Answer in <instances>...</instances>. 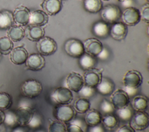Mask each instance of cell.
I'll return each mask as SVG.
<instances>
[{"label":"cell","instance_id":"cell-1","mask_svg":"<svg viewBox=\"0 0 149 132\" xmlns=\"http://www.w3.org/2000/svg\"><path fill=\"white\" fill-rule=\"evenodd\" d=\"M122 12L120 8L114 4H108L102 8L101 16L103 21L107 24H113L121 18Z\"/></svg>","mask_w":149,"mask_h":132},{"label":"cell","instance_id":"cell-2","mask_svg":"<svg viewBox=\"0 0 149 132\" xmlns=\"http://www.w3.org/2000/svg\"><path fill=\"white\" fill-rule=\"evenodd\" d=\"M21 89L24 96L33 98L38 97L41 94L42 90V86L38 80L30 79L23 82Z\"/></svg>","mask_w":149,"mask_h":132},{"label":"cell","instance_id":"cell-3","mask_svg":"<svg viewBox=\"0 0 149 132\" xmlns=\"http://www.w3.org/2000/svg\"><path fill=\"white\" fill-rule=\"evenodd\" d=\"M76 115L73 107L69 104H59L55 108L54 116L58 120L69 123Z\"/></svg>","mask_w":149,"mask_h":132},{"label":"cell","instance_id":"cell-4","mask_svg":"<svg viewBox=\"0 0 149 132\" xmlns=\"http://www.w3.org/2000/svg\"><path fill=\"white\" fill-rule=\"evenodd\" d=\"M39 53L42 56H50L57 50V43L54 39L49 36H43L36 44Z\"/></svg>","mask_w":149,"mask_h":132},{"label":"cell","instance_id":"cell-5","mask_svg":"<svg viewBox=\"0 0 149 132\" xmlns=\"http://www.w3.org/2000/svg\"><path fill=\"white\" fill-rule=\"evenodd\" d=\"M64 49L68 55L73 58H79L84 53L83 43L77 39H68L64 44Z\"/></svg>","mask_w":149,"mask_h":132},{"label":"cell","instance_id":"cell-6","mask_svg":"<svg viewBox=\"0 0 149 132\" xmlns=\"http://www.w3.org/2000/svg\"><path fill=\"white\" fill-rule=\"evenodd\" d=\"M52 99L58 104H69L73 100V94L70 90L65 87L55 89L51 96Z\"/></svg>","mask_w":149,"mask_h":132},{"label":"cell","instance_id":"cell-7","mask_svg":"<svg viewBox=\"0 0 149 132\" xmlns=\"http://www.w3.org/2000/svg\"><path fill=\"white\" fill-rule=\"evenodd\" d=\"M130 126L134 130L142 131L148 127L149 116L145 111L136 112L130 120Z\"/></svg>","mask_w":149,"mask_h":132},{"label":"cell","instance_id":"cell-8","mask_svg":"<svg viewBox=\"0 0 149 132\" xmlns=\"http://www.w3.org/2000/svg\"><path fill=\"white\" fill-rule=\"evenodd\" d=\"M125 86L132 88H139L143 83L141 74L136 70L128 71L123 78Z\"/></svg>","mask_w":149,"mask_h":132},{"label":"cell","instance_id":"cell-9","mask_svg":"<svg viewBox=\"0 0 149 132\" xmlns=\"http://www.w3.org/2000/svg\"><path fill=\"white\" fill-rule=\"evenodd\" d=\"M121 18L122 23L126 25L133 26L138 24L140 20V11L134 7H130L125 9L122 13Z\"/></svg>","mask_w":149,"mask_h":132},{"label":"cell","instance_id":"cell-10","mask_svg":"<svg viewBox=\"0 0 149 132\" xmlns=\"http://www.w3.org/2000/svg\"><path fill=\"white\" fill-rule=\"evenodd\" d=\"M33 109L27 105H20L15 111L19 126H26L34 113Z\"/></svg>","mask_w":149,"mask_h":132},{"label":"cell","instance_id":"cell-11","mask_svg":"<svg viewBox=\"0 0 149 132\" xmlns=\"http://www.w3.org/2000/svg\"><path fill=\"white\" fill-rule=\"evenodd\" d=\"M111 102L115 109H120L129 105L130 98L122 89H118L111 94Z\"/></svg>","mask_w":149,"mask_h":132},{"label":"cell","instance_id":"cell-12","mask_svg":"<svg viewBox=\"0 0 149 132\" xmlns=\"http://www.w3.org/2000/svg\"><path fill=\"white\" fill-rule=\"evenodd\" d=\"M102 75L101 70L93 68L86 71L83 76L84 85L95 87L101 80Z\"/></svg>","mask_w":149,"mask_h":132},{"label":"cell","instance_id":"cell-13","mask_svg":"<svg viewBox=\"0 0 149 132\" xmlns=\"http://www.w3.org/2000/svg\"><path fill=\"white\" fill-rule=\"evenodd\" d=\"M25 63L28 69L37 71L44 67L45 61L44 57L40 53H34L28 56Z\"/></svg>","mask_w":149,"mask_h":132},{"label":"cell","instance_id":"cell-14","mask_svg":"<svg viewBox=\"0 0 149 132\" xmlns=\"http://www.w3.org/2000/svg\"><path fill=\"white\" fill-rule=\"evenodd\" d=\"M66 85L69 90L77 93L84 85L83 78L79 73L72 72L66 77Z\"/></svg>","mask_w":149,"mask_h":132},{"label":"cell","instance_id":"cell-15","mask_svg":"<svg viewBox=\"0 0 149 132\" xmlns=\"http://www.w3.org/2000/svg\"><path fill=\"white\" fill-rule=\"evenodd\" d=\"M83 43L84 53L94 57H97L103 48V45L101 41L96 38L87 39Z\"/></svg>","mask_w":149,"mask_h":132},{"label":"cell","instance_id":"cell-16","mask_svg":"<svg viewBox=\"0 0 149 132\" xmlns=\"http://www.w3.org/2000/svg\"><path fill=\"white\" fill-rule=\"evenodd\" d=\"M30 16L29 9L23 6L16 8L13 13L14 21L20 25H26L29 23Z\"/></svg>","mask_w":149,"mask_h":132},{"label":"cell","instance_id":"cell-17","mask_svg":"<svg viewBox=\"0 0 149 132\" xmlns=\"http://www.w3.org/2000/svg\"><path fill=\"white\" fill-rule=\"evenodd\" d=\"M127 34V27L126 24L121 22H116L112 24L110 27L109 34L111 37L118 41L124 39Z\"/></svg>","mask_w":149,"mask_h":132},{"label":"cell","instance_id":"cell-18","mask_svg":"<svg viewBox=\"0 0 149 132\" xmlns=\"http://www.w3.org/2000/svg\"><path fill=\"white\" fill-rule=\"evenodd\" d=\"M29 56L27 50L23 46H17L10 53V60L15 64L21 65L25 63Z\"/></svg>","mask_w":149,"mask_h":132},{"label":"cell","instance_id":"cell-19","mask_svg":"<svg viewBox=\"0 0 149 132\" xmlns=\"http://www.w3.org/2000/svg\"><path fill=\"white\" fill-rule=\"evenodd\" d=\"M43 11L47 14L54 16L58 14L62 9V0H44L41 5Z\"/></svg>","mask_w":149,"mask_h":132},{"label":"cell","instance_id":"cell-20","mask_svg":"<svg viewBox=\"0 0 149 132\" xmlns=\"http://www.w3.org/2000/svg\"><path fill=\"white\" fill-rule=\"evenodd\" d=\"M45 31L44 28L40 26L29 25L24 30V35L31 41H38L44 36Z\"/></svg>","mask_w":149,"mask_h":132},{"label":"cell","instance_id":"cell-21","mask_svg":"<svg viewBox=\"0 0 149 132\" xmlns=\"http://www.w3.org/2000/svg\"><path fill=\"white\" fill-rule=\"evenodd\" d=\"M95 89L103 96H109L114 91L115 84L110 78L102 76L101 80L95 87Z\"/></svg>","mask_w":149,"mask_h":132},{"label":"cell","instance_id":"cell-22","mask_svg":"<svg viewBox=\"0 0 149 132\" xmlns=\"http://www.w3.org/2000/svg\"><path fill=\"white\" fill-rule=\"evenodd\" d=\"M110 27L109 25L103 21H98L95 22L92 27V32L95 36L104 39L108 36L109 35Z\"/></svg>","mask_w":149,"mask_h":132},{"label":"cell","instance_id":"cell-23","mask_svg":"<svg viewBox=\"0 0 149 132\" xmlns=\"http://www.w3.org/2000/svg\"><path fill=\"white\" fill-rule=\"evenodd\" d=\"M48 21V14L41 10H37L30 13L29 23L31 25L44 26Z\"/></svg>","mask_w":149,"mask_h":132},{"label":"cell","instance_id":"cell-24","mask_svg":"<svg viewBox=\"0 0 149 132\" xmlns=\"http://www.w3.org/2000/svg\"><path fill=\"white\" fill-rule=\"evenodd\" d=\"M102 116L101 113L95 109H89L86 114L84 120L88 126L98 125L101 123Z\"/></svg>","mask_w":149,"mask_h":132},{"label":"cell","instance_id":"cell-25","mask_svg":"<svg viewBox=\"0 0 149 132\" xmlns=\"http://www.w3.org/2000/svg\"><path fill=\"white\" fill-rule=\"evenodd\" d=\"M148 105V98L142 95L135 96L132 101V108L136 112L145 111Z\"/></svg>","mask_w":149,"mask_h":132},{"label":"cell","instance_id":"cell-26","mask_svg":"<svg viewBox=\"0 0 149 132\" xmlns=\"http://www.w3.org/2000/svg\"><path fill=\"white\" fill-rule=\"evenodd\" d=\"M79 58V64L80 68L85 71L94 68L97 63L95 57L91 56L86 53H84Z\"/></svg>","mask_w":149,"mask_h":132},{"label":"cell","instance_id":"cell-27","mask_svg":"<svg viewBox=\"0 0 149 132\" xmlns=\"http://www.w3.org/2000/svg\"><path fill=\"white\" fill-rule=\"evenodd\" d=\"M13 13L9 10H2L0 12V29L9 28L13 23Z\"/></svg>","mask_w":149,"mask_h":132},{"label":"cell","instance_id":"cell-28","mask_svg":"<svg viewBox=\"0 0 149 132\" xmlns=\"http://www.w3.org/2000/svg\"><path fill=\"white\" fill-rule=\"evenodd\" d=\"M8 35L12 41L19 42L24 36V30L19 25H12L8 30Z\"/></svg>","mask_w":149,"mask_h":132},{"label":"cell","instance_id":"cell-29","mask_svg":"<svg viewBox=\"0 0 149 132\" xmlns=\"http://www.w3.org/2000/svg\"><path fill=\"white\" fill-rule=\"evenodd\" d=\"M73 107L76 112L85 113L90 109V102L87 98L80 97L74 101Z\"/></svg>","mask_w":149,"mask_h":132},{"label":"cell","instance_id":"cell-30","mask_svg":"<svg viewBox=\"0 0 149 132\" xmlns=\"http://www.w3.org/2000/svg\"><path fill=\"white\" fill-rule=\"evenodd\" d=\"M115 112L118 118L125 122L129 121L134 113V110L129 105L120 109H115Z\"/></svg>","mask_w":149,"mask_h":132},{"label":"cell","instance_id":"cell-31","mask_svg":"<svg viewBox=\"0 0 149 132\" xmlns=\"http://www.w3.org/2000/svg\"><path fill=\"white\" fill-rule=\"evenodd\" d=\"M83 6L88 12L96 13L101 10L102 2L101 0H84Z\"/></svg>","mask_w":149,"mask_h":132},{"label":"cell","instance_id":"cell-32","mask_svg":"<svg viewBox=\"0 0 149 132\" xmlns=\"http://www.w3.org/2000/svg\"><path fill=\"white\" fill-rule=\"evenodd\" d=\"M102 126L108 130H113L119 124L118 119L116 116L112 114L104 115L102 118Z\"/></svg>","mask_w":149,"mask_h":132},{"label":"cell","instance_id":"cell-33","mask_svg":"<svg viewBox=\"0 0 149 132\" xmlns=\"http://www.w3.org/2000/svg\"><path fill=\"white\" fill-rule=\"evenodd\" d=\"M13 49V42L8 36H3L0 38V53L2 54H9Z\"/></svg>","mask_w":149,"mask_h":132},{"label":"cell","instance_id":"cell-34","mask_svg":"<svg viewBox=\"0 0 149 132\" xmlns=\"http://www.w3.org/2000/svg\"><path fill=\"white\" fill-rule=\"evenodd\" d=\"M5 113V117L3 120V123L8 127L10 128H14L19 126L15 112L10 110H8Z\"/></svg>","mask_w":149,"mask_h":132},{"label":"cell","instance_id":"cell-35","mask_svg":"<svg viewBox=\"0 0 149 132\" xmlns=\"http://www.w3.org/2000/svg\"><path fill=\"white\" fill-rule=\"evenodd\" d=\"M12 104V100L10 96L6 92H0V110L8 109Z\"/></svg>","mask_w":149,"mask_h":132},{"label":"cell","instance_id":"cell-36","mask_svg":"<svg viewBox=\"0 0 149 132\" xmlns=\"http://www.w3.org/2000/svg\"><path fill=\"white\" fill-rule=\"evenodd\" d=\"M42 116L36 112H34L33 116L26 126L32 129H38L42 124Z\"/></svg>","mask_w":149,"mask_h":132},{"label":"cell","instance_id":"cell-37","mask_svg":"<svg viewBox=\"0 0 149 132\" xmlns=\"http://www.w3.org/2000/svg\"><path fill=\"white\" fill-rule=\"evenodd\" d=\"M66 125L59 120L52 121L48 127V132H66Z\"/></svg>","mask_w":149,"mask_h":132},{"label":"cell","instance_id":"cell-38","mask_svg":"<svg viewBox=\"0 0 149 132\" xmlns=\"http://www.w3.org/2000/svg\"><path fill=\"white\" fill-rule=\"evenodd\" d=\"M100 112L104 115L112 114L115 112V109L111 101L106 99H104L100 104Z\"/></svg>","mask_w":149,"mask_h":132},{"label":"cell","instance_id":"cell-39","mask_svg":"<svg viewBox=\"0 0 149 132\" xmlns=\"http://www.w3.org/2000/svg\"><path fill=\"white\" fill-rule=\"evenodd\" d=\"M95 87H93L84 85L77 93L81 97L88 99L92 97L95 94Z\"/></svg>","mask_w":149,"mask_h":132},{"label":"cell","instance_id":"cell-40","mask_svg":"<svg viewBox=\"0 0 149 132\" xmlns=\"http://www.w3.org/2000/svg\"><path fill=\"white\" fill-rule=\"evenodd\" d=\"M140 11V20L143 21L148 23L149 22V5L148 3L144 4Z\"/></svg>","mask_w":149,"mask_h":132},{"label":"cell","instance_id":"cell-41","mask_svg":"<svg viewBox=\"0 0 149 132\" xmlns=\"http://www.w3.org/2000/svg\"><path fill=\"white\" fill-rule=\"evenodd\" d=\"M69 123L76 125L80 128H81L84 131H86L88 126L87 125L84 119H83L80 118H74Z\"/></svg>","mask_w":149,"mask_h":132},{"label":"cell","instance_id":"cell-42","mask_svg":"<svg viewBox=\"0 0 149 132\" xmlns=\"http://www.w3.org/2000/svg\"><path fill=\"white\" fill-rule=\"evenodd\" d=\"M109 55H110V53L109 50L107 47L103 46L102 50L97 55V57L101 60H106L109 58Z\"/></svg>","mask_w":149,"mask_h":132},{"label":"cell","instance_id":"cell-43","mask_svg":"<svg viewBox=\"0 0 149 132\" xmlns=\"http://www.w3.org/2000/svg\"><path fill=\"white\" fill-rule=\"evenodd\" d=\"M86 131L87 132H105V129L100 123L98 125L87 127Z\"/></svg>","mask_w":149,"mask_h":132},{"label":"cell","instance_id":"cell-44","mask_svg":"<svg viewBox=\"0 0 149 132\" xmlns=\"http://www.w3.org/2000/svg\"><path fill=\"white\" fill-rule=\"evenodd\" d=\"M138 89L139 88H132V87H129L125 86L122 89V90H123L126 92V93L127 94L129 98L132 97H134L135 96H136L138 93V90H139Z\"/></svg>","mask_w":149,"mask_h":132},{"label":"cell","instance_id":"cell-45","mask_svg":"<svg viewBox=\"0 0 149 132\" xmlns=\"http://www.w3.org/2000/svg\"><path fill=\"white\" fill-rule=\"evenodd\" d=\"M66 132H84V131L79 127L72 124L68 123V126H66Z\"/></svg>","mask_w":149,"mask_h":132},{"label":"cell","instance_id":"cell-46","mask_svg":"<svg viewBox=\"0 0 149 132\" xmlns=\"http://www.w3.org/2000/svg\"><path fill=\"white\" fill-rule=\"evenodd\" d=\"M116 132H135V130L129 124H125L119 127Z\"/></svg>","mask_w":149,"mask_h":132},{"label":"cell","instance_id":"cell-47","mask_svg":"<svg viewBox=\"0 0 149 132\" xmlns=\"http://www.w3.org/2000/svg\"><path fill=\"white\" fill-rule=\"evenodd\" d=\"M133 4V0H126V1L121 2L122 6L125 9H126V8H130V7H133L132 6Z\"/></svg>","mask_w":149,"mask_h":132},{"label":"cell","instance_id":"cell-48","mask_svg":"<svg viewBox=\"0 0 149 132\" xmlns=\"http://www.w3.org/2000/svg\"><path fill=\"white\" fill-rule=\"evenodd\" d=\"M12 132H27V130L24 126H17L14 128H13V130Z\"/></svg>","mask_w":149,"mask_h":132},{"label":"cell","instance_id":"cell-49","mask_svg":"<svg viewBox=\"0 0 149 132\" xmlns=\"http://www.w3.org/2000/svg\"><path fill=\"white\" fill-rule=\"evenodd\" d=\"M4 117H5L4 111H2V110H0V125L3 122Z\"/></svg>","mask_w":149,"mask_h":132},{"label":"cell","instance_id":"cell-50","mask_svg":"<svg viewBox=\"0 0 149 132\" xmlns=\"http://www.w3.org/2000/svg\"><path fill=\"white\" fill-rule=\"evenodd\" d=\"M34 132H46V131L45 130H44V129H38Z\"/></svg>","mask_w":149,"mask_h":132},{"label":"cell","instance_id":"cell-51","mask_svg":"<svg viewBox=\"0 0 149 132\" xmlns=\"http://www.w3.org/2000/svg\"><path fill=\"white\" fill-rule=\"evenodd\" d=\"M118 1H119V2H123V1H126V0H117Z\"/></svg>","mask_w":149,"mask_h":132},{"label":"cell","instance_id":"cell-52","mask_svg":"<svg viewBox=\"0 0 149 132\" xmlns=\"http://www.w3.org/2000/svg\"><path fill=\"white\" fill-rule=\"evenodd\" d=\"M1 57H2V54L0 53V60H1Z\"/></svg>","mask_w":149,"mask_h":132},{"label":"cell","instance_id":"cell-53","mask_svg":"<svg viewBox=\"0 0 149 132\" xmlns=\"http://www.w3.org/2000/svg\"><path fill=\"white\" fill-rule=\"evenodd\" d=\"M102 1H109V0H102Z\"/></svg>","mask_w":149,"mask_h":132},{"label":"cell","instance_id":"cell-54","mask_svg":"<svg viewBox=\"0 0 149 132\" xmlns=\"http://www.w3.org/2000/svg\"><path fill=\"white\" fill-rule=\"evenodd\" d=\"M146 1H147V2H148V1H149V0H146Z\"/></svg>","mask_w":149,"mask_h":132},{"label":"cell","instance_id":"cell-55","mask_svg":"<svg viewBox=\"0 0 149 132\" xmlns=\"http://www.w3.org/2000/svg\"><path fill=\"white\" fill-rule=\"evenodd\" d=\"M83 1H84V0H83Z\"/></svg>","mask_w":149,"mask_h":132}]
</instances>
